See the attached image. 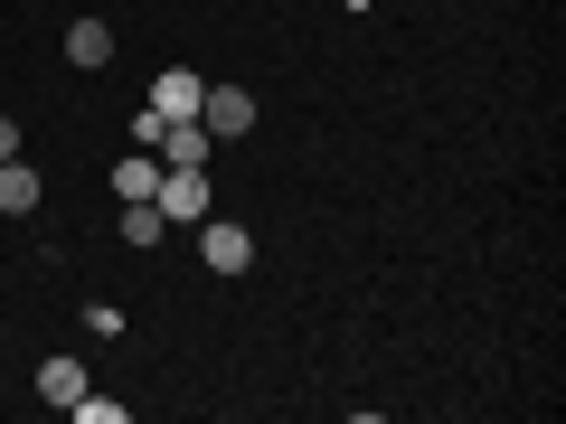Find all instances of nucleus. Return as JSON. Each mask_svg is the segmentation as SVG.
I'll return each mask as SVG.
<instances>
[{"label":"nucleus","mask_w":566,"mask_h":424,"mask_svg":"<svg viewBox=\"0 0 566 424\" xmlns=\"http://www.w3.org/2000/svg\"><path fill=\"white\" fill-rule=\"evenodd\" d=\"M199 123H208V141H245V132H255V95H245V85H208Z\"/></svg>","instance_id":"1"},{"label":"nucleus","mask_w":566,"mask_h":424,"mask_svg":"<svg viewBox=\"0 0 566 424\" xmlns=\"http://www.w3.org/2000/svg\"><path fill=\"white\" fill-rule=\"evenodd\" d=\"M151 208H161L170 226H199V218H208V170H161V189H151Z\"/></svg>","instance_id":"2"},{"label":"nucleus","mask_w":566,"mask_h":424,"mask_svg":"<svg viewBox=\"0 0 566 424\" xmlns=\"http://www.w3.org/2000/svg\"><path fill=\"white\" fill-rule=\"evenodd\" d=\"M208 161H218V141H208V123H199V114L161 123V170H208Z\"/></svg>","instance_id":"3"},{"label":"nucleus","mask_w":566,"mask_h":424,"mask_svg":"<svg viewBox=\"0 0 566 424\" xmlns=\"http://www.w3.org/2000/svg\"><path fill=\"white\" fill-rule=\"evenodd\" d=\"M199 255H208V274H245L255 264V236L227 226V218H199Z\"/></svg>","instance_id":"4"},{"label":"nucleus","mask_w":566,"mask_h":424,"mask_svg":"<svg viewBox=\"0 0 566 424\" xmlns=\"http://www.w3.org/2000/svg\"><path fill=\"white\" fill-rule=\"evenodd\" d=\"M199 95H208V76H199V66H161V76H151V114H161V123L199 114Z\"/></svg>","instance_id":"5"},{"label":"nucleus","mask_w":566,"mask_h":424,"mask_svg":"<svg viewBox=\"0 0 566 424\" xmlns=\"http://www.w3.org/2000/svg\"><path fill=\"white\" fill-rule=\"evenodd\" d=\"M39 396L57 405V415H76V396H85V359H39Z\"/></svg>","instance_id":"6"},{"label":"nucleus","mask_w":566,"mask_h":424,"mask_svg":"<svg viewBox=\"0 0 566 424\" xmlns=\"http://www.w3.org/2000/svg\"><path fill=\"white\" fill-rule=\"evenodd\" d=\"M66 66H85V76L114 66V29H104V20H76V29H66Z\"/></svg>","instance_id":"7"},{"label":"nucleus","mask_w":566,"mask_h":424,"mask_svg":"<svg viewBox=\"0 0 566 424\" xmlns=\"http://www.w3.org/2000/svg\"><path fill=\"white\" fill-rule=\"evenodd\" d=\"M39 208V170L29 161H0V218H29Z\"/></svg>","instance_id":"8"},{"label":"nucleus","mask_w":566,"mask_h":424,"mask_svg":"<svg viewBox=\"0 0 566 424\" xmlns=\"http://www.w3.org/2000/svg\"><path fill=\"white\" fill-rule=\"evenodd\" d=\"M161 189V151H133V161H114V199H151Z\"/></svg>","instance_id":"9"},{"label":"nucleus","mask_w":566,"mask_h":424,"mask_svg":"<svg viewBox=\"0 0 566 424\" xmlns=\"http://www.w3.org/2000/svg\"><path fill=\"white\" fill-rule=\"evenodd\" d=\"M161 236H170L161 208H151V199H123V245H161Z\"/></svg>","instance_id":"10"},{"label":"nucleus","mask_w":566,"mask_h":424,"mask_svg":"<svg viewBox=\"0 0 566 424\" xmlns=\"http://www.w3.org/2000/svg\"><path fill=\"white\" fill-rule=\"evenodd\" d=\"M0 161H20V123H0Z\"/></svg>","instance_id":"11"}]
</instances>
